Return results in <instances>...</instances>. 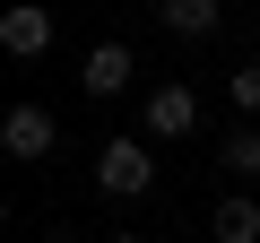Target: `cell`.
<instances>
[{
	"instance_id": "cell-6",
	"label": "cell",
	"mask_w": 260,
	"mask_h": 243,
	"mask_svg": "<svg viewBox=\"0 0 260 243\" xmlns=\"http://www.w3.org/2000/svg\"><path fill=\"white\" fill-rule=\"evenodd\" d=\"M156 26L174 44H200V35H217V0H156Z\"/></svg>"
},
{
	"instance_id": "cell-9",
	"label": "cell",
	"mask_w": 260,
	"mask_h": 243,
	"mask_svg": "<svg viewBox=\"0 0 260 243\" xmlns=\"http://www.w3.org/2000/svg\"><path fill=\"white\" fill-rule=\"evenodd\" d=\"M225 96H234V113H251V122H260V61H243V70L225 78Z\"/></svg>"
},
{
	"instance_id": "cell-2",
	"label": "cell",
	"mask_w": 260,
	"mask_h": 243,
	"mask_svg": "<svg viewBox=\"0 0 260 243\" xmlns=\"http://www.w3.org/2000/svg\"><path fill=\"white\" fill-rule=\"evenodd\" d=\"M52 148H61V122H52V104H9V122H0V157L35 165V157H52Z\"/></svg>"
},
{
	"instance_id": "cell-1",
	"label": "cell",
	"mask_w": 260,
	"mask_h": 243,
	"mask_svg": "<svg viewBox=\"0 0 260 243\" xmlns=\"http://www.w3.org/2000/svg\"><path fill=\"white\" fill-rule=\"evenodd\" d=\"M95 191H104V200H148V191H156V157H148V139H104V157H95Z\"/></svg>"
},
{
	"instance_id": "cell-4",
	"label": "cell",
	"mask_w": 260,
	"mask_h": 243,
	"mask_svg": "<svg viewBox=\"0 0 260 243\" xmlns=\"http://www.w3.org/2000/svg\"><path fill=\"white\" fill-rule=\"evenodd\" d=\"M0 52H9V61H44L52 52V9H44V0H18V9L0 18Z\"/></svg>"
},
{
	"instance_id": "cell-11",
	"label": "cell",
	"mask_w": 260,
	"mask_h": 243,
	"mask_svg": "<svg viewBox=\"0 0 260 243\" xmlns=\"http://www.w3.org/2000/svg\"><path fill=\"white\" fill-rule=\"evenodd\" d=\"M113 243H139V234H113Z\"/></svg>"
},
{
	"instance_id": "cell-7",
	"label": "cell",
	"mask_w": 260,
	"mask_h": 243,
	"mask_svg": "<svg viewBox=\"0 0 260 243\" xmlns=\"http://www.w3.org/2000/svg\"><path fill=\"white\" fill-rule=\"evenodd\" d=\"M208 234H217V243H260V200H243V191H234V200H217Z\"/></svg>"
},
{
	"instance_id": "cell-10",
	"label": "cell",
	"mask_w": 260,
	"mask_h": 243,
	"mask_svg": "<svg viewBox=\"0 0 260 243\" xmlns=\"http://www.w3.org/2000/svg\"><path fill=\"white\" fill-rule=\"evenodd\" d=\"M44 243H78V234H70V226H52V234H44Z\"/></svg>"
},
{
	"instance_id": "cell-3",
	"label": "cell",
	"mask_w": 260,
	"mask_h": 243,
	"mask_svg": "<svg viewBox=\"0 0 260 243\" xmlns=\"http://www.w3.org/2000/svg\"><path fill=\"white\" fill-rule=\"evenodd\" d=\"M139 131H148V139H191V131H200V96H191V87H148Z\"/></svg>"
},
{
	"instance_id": "cell-8",
	"label": "cell",
	"mask_w": 260,
	"mask_h": 243,
	"mask_svg": "<svg viewBox=\"0 0 260 243\" xmlns=\"http://www.w3.org/2000/svg\"><path fill=\"white\" fill-rule=\"evenodd\" d=\"M217 165H225V174H260V122H251V131H234V139L217 148Z\"/></svg>"
},
{
	"instance_id": "cell-5",
	"label": "cell",
	"mask_w": 260,
	"mask_h": 243,
	"mask_svg": "<svg viewBox=\"0 0 260 243\" xmlns=\"http://www.w3.org/2000/svg\"><path fill=\"white\" fill-rule=\"evenodd\" d=\"M130 78H139V52H130V44H95V52L78 61V87H87V96H121Z\"/></svg>"
}]
</instances>
